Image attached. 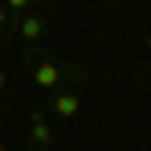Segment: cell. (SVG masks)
<instances>
[{"label": "cell", "mask_w": 151, "mask_h": 151, "mask_svg": "<svg viewBox=\"0 0 151 151\" xmlns=\"http://www.w3.org/2000/svg\"><path fill=\"white\" fill-rule=\"evenodd\" d=\"M65 78L82 82V78H86V70H65L57 57H41V61L33 65V82H37V90H57Z\"/></svg>", "instance_id": "obj_1"}, {"label": "cell", "mask_w": 151, "mask_h": 151, "mask_svg": "<svg viewBox=\"0 0 151 151\" xmlns=\"http://www.w3.org/2000/svg\"><path fill=\"white\" fill-rule=\"evenodd\" d=\"M78 110H82V94L78 90H53V98H49V114L53 119H78Z\"/></svg>", "instance_id": "obj_2"}, {"label": "cell", "mask_w": 151, "mask_h": 151, "mask_svg": "<svg viewBox=\"0 0 151 151\" xmlns=\"http://www.w3.org/2000/svg\"><path fill=\"white\" fill-rule=\"evenodd\" d=\"M29 139H33V147H41V151H49V147H53L57 131H53V123H49V114H45V110H33V123H29Z\"/></svg>", "instance_id": "obj_3"}, {"label": "cell", "mask_w": 151, "mask_h": 151, "mask_svg": "<svg viewBox=\"0 0 151 151\" xmlns=\"http://www.w3.org/2000/svg\"><path fill=\"white\" fill-rule=\"evenodd\" d=\"M17 33H21L25 41H41V37L49 33V21H45L41 12H25V17L17 21Z\"/></svg>", "instance_id": "obj_4"}, {"label": "cell", "mask_w": 151, "mask_h": 151, "mask_svg": "<svg viewBox=\"0 0 151 151\" xmlns=\"http://www.w3.org/2000/svg\"><path fill=\"white\" fill-rule=\"evenodd\" d=\"M12 25V17H8V12H4V4H0V29H8Z\"/></svg>", "instance_id": "obj_5"}, {"label": "cell", "mask_w": 151, "mask_h": 151, "mask_svg": "<svg viewBox=\"0 0 151 151\" xmlns=\"http://www.w3.org/2000/svg\"><path fill=\"white\" fill-rule=\"evenodd\" d=\"M4 90H8V74L0 70V94H4Z\"/></svg>", "instance_id": "obj_6"}, {"label": "cell", "mask_w": 151, "mask_h": 151, "mask_svg": "<svg viewBox=\"0 0 151 151\" xmlns=\"http://www.w3.org/2000/svg\"><path fill=\"white\" fill-rule=\"evenodd\" d=\"M143 45H147V53H151V33H147V41H143Z\"/></svg>", "instance_id": "obj_7"}, {"label": "cell", "mask_w": 151, "mask_h": 151, "mask_svg": "<svg viewBox=\"0 0 151 151\" xmlns=\"http://www.w3.org/2000/svg\"><path fill=\"white\" fill-rule=\"evenodd\" d=\"M0 151H8V143H4V139H0Z\"/></svg>", "instance_id": "obj_8"}, {"label": "cell", "mask_w": 151, "mask_h": 151, "mask_svg": "<svg viewBox=\"0 0 151 151\" xmlns=\"http://www.w3.org/2000/svg\"><path fill=\"white\" fill-rule=\"evenodd\" d=\"M8 151H25V147H8Z\"/></svg>", "instance_id": "obj_9"}]
</instances>
